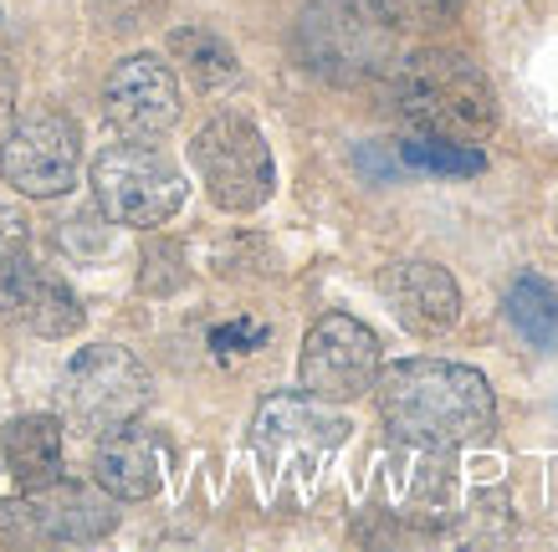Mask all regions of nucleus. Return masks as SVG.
Listing matches in <instances>:
<instances>
[{
    "mask_svg": "<svg viewBox=\"0 0 558 552\" xmlns=\"http://www.w3.org/2000/svg\"><path fill=\"white\" fill-rule=\"evenodd\" d=\"M21 252H26V220L0 205V261H5V256H21Z\"/></svg>",
    "mask_w": 558,
    "mask_h": 552,
    "instance_id": "nucleus-22",
    "label": "nucleus"
},
{
    "mask_svg": "<svg viewBox=\"0 0 558 552\" xmlns=\"http://www.w3.org/2000/svg\"><path fill=\"white\" fill-rule=\"evenodd\" d=\"M11 108H16V72L0 57V118H11Z\"/></svg>",
    "mask_w": 558,
    "mask_h": 552,
    "instance_id": "nucleus-23",
    "label": "nucleus"
},
{
    "mask_svg": "<svg viewBox=\"0 0 558 552\" xmlns=\"http://www.w3.org/2000/svg\"><path fill=\"white\" fill-rule=\"evenodd\" d=\"M400 159L405 169L415 174H482L487 169V154L476 144H457V138H430V134H415L400 144Z\"/></svg>",
    "mask_w": 558,
    "mask_h": 552,
    "instance_id": "nucleus-18",
    "label": "nucleus"
},
{
    "mask_svg": "<svg viewBox=\"0 0 558 552\" xmlns=\"http://www.w3.org/2000/svg\"><path fill=\"white\" fill-rule=\"evenodd\" d=\"M389 102L415 134L476 144L497 123V98L472 57L451 47H425L389 72Z\"/></svg>",
    "mask_w": 558,
    "mask_h": 552,
    "instance_id": "nucleus-2",
    "label": "nucleus"
},
{
    "mask_svg": "<svg viewBox=\"0 0 558 552\" xmlns=\"http://www.w3.org/2000/svg\"><path fill=\"white\" fill-rule=\"evenodd\" d=\"M461 5L466 0H379V11L395 26H446L461 16Z\"/></svg>",
    "mask_w": 558,
    "mask_h": 552,
    "instance_id": "nucleus-19",
    "label": "nucleus"
},
{
    "mask_svg": "<svg viewBox=\"0 0 558 552\" xmlns=\"http://www.w3.org/2000/svg\"><path fill=\"white\" fill-rule=\"evenodd\" d=\"M374 400L389 436L415 445V451H461L492 430L497 400L487 379L472 364H446V358H400L379 364L374 373Z\"/></svg>",
    "mask_w": 558,
    "mask_h": 552,
    "instance_id": "nucleus-1",
    "label": "nucleus"
},
{
    "mask_svg": "<svg viewBox=\"0 0 558 552\" xmlns=\"http://www.w3.org/2000/svg\"><path fill=\"white\" fill-rule=\"evenodd\" d=\"M102 113L123 138H165L180 123V83L174 68L154 51H134L102 83Z\"/></svg>",
    "mask_w": 558,
    "mask_h": 552,
    "instance_id": "nucleus-9",
    "label": "nucleus"
},
{
    "mask_svg": "<svg viewBox=\"0 0 558 552\" xmlns=\"http://www.w3.org/2000/svg\"><path fill=\"white\" fill-rule=\"evenodd\" d=\"M298 62L333 87H359L379 77L395 57V21L379 0H307L292 32Z\"/></svg>",
    "mask_w": 558,
    "mask_h": 552,
    "instance_id": "nucleus-3",
    "label": "nucleus"
},
{
    "mask_svg": "<svg viewBox=\"0 0 558 552\" xmlns=\"http://www.w3.org/2000/svg\"><path fill=\"white\" fill-rule=\"evenodd\" d=\"M93 481L113 496V502H149L159 481H165V451L159 440L123 425L113 436H102L98 455H93Z\"/></svg>",
    "mask_w": 558,
    "mask_h": 552,
    "instance_id": "nucleus-14",
    "label": "nucleus"
},
{
    "mask_svg": "<svg viewBox=\"0 0 558 552\" xmlns=\"http://www.w3.org/2000/svg\"><path fill=\"white\" fill-rule=\"evenodd\" d=\"M508 318L533 348L558 353V292L543 277H518L508 286Z\"/></svg>",
    "mask_w": 558,
    "mask_h": 552,
    "instance_id": "nucleus-17",
    "label": "nucleus"
},
{
    "mask_svg": "<svg viewBox=\"0 0 558 552\" xmlns=\"http://www.w3.org/2000/svg\"><path fill=\"white\" fill-rule=\"evenodd\" d=\"M62 400H68L72 425H83L87 436L102 440L149 409V373L119 343H93L68 364Z\"/></svg>",
    "mask_w": 558,
    "mask_h": 552,
    "instance_id": "nucleus-6",
    "label": "nucleus"
},
{
    "mask_svg": "<svg viewBox=\"0 0 558 552\" xmlns=\"http://www.w3.org/2000/svg\"><path fill=\"white\" fill-rule=\"evenodd\" d=\"M267 343V328L262 322H226V328H216L210 333V348L226 358V353H252Z\"/></svg>",
    "mask_w": 558,
    "mask_h": 552,
    "instance_id": "nucleus-21",
    "label": "nucleus"
},
{
    "mask_svg": "<svg viewBox=\"0 0 558 552\" xmlns=\"http://www.w3.org/2000/svg\"><path fill=\"white\" fill-rule=\"evenodd\" d=\"M190 164L201 174L205 195L231 210V216H246V210H262L277 184V169H271V149L262 128L241 113H216L201 134L190 138Z\"/></svg>",
    "mask_w": 558,
    "mask_h": 552,
    "instance_id": "nucleus-5",
    "label": "nucleus"
},
{
    "mask_svg": "<svg viewBox=\"0 0 558 552\" xmlns=\"http://www.w3.org/2000/svg\"><path fill=\"white\" fill-rule=\"evenodd\" d=\"M93 200L108 225L154 231L185 205V174L174 169L170 154H159L144 138L108 144L93 159Z\"/></svg>",
    "mask_w": 558,
    "mask_h": 552,
    "instance_id": "nucleus-4",
    "label": "nucleus"
},
{
    "mask_svg": "<svg viewBox=\"0 0 558 552\" xmlns=\"http://www.w3.org/2000/svg\"><path fill=\"white\" fill-rule=\"evenodd\" d=\"M0 318L26 322L36 338H72L83 328V302L62 277L32 267L21 252L0 261Z\"/></svg>",
    "mask_w": 558,
    "mask_h": 552,
    "instance_id": "nucleus-10",
    "label": "nucleus"
},
{
    "mask_svg": "<svg viewBox=\"0 0 558 552\" xmlns=\"http://www.w3.org/2000/svg\"><path fill=\"white\" fill-rule=\"evenodd\" d=\"M379 364L385 358H379V338L369 322L349 318V312H328L307 328L298 379H303V394H313V400L343 404L369 394Z\"/></svg>",
    "mask_w": 558,
    "mask_h": 552,
    "instance_id": "nucleus-8",
    "label": "nucleus"
},
{
    "mask_svg": "<svg viewBox=\"0 0 558 552\" xmlns=\"http://www.w3.org/2000/svg\"><path fill=\"white\" fill-rule=\"evenodd\" d=\"M26 502H32V517L41 527V537H51V542H102V537L119 527L113 496L98 481L77 486L57 476V481L26 491Z\"/></svg>",
    "mask_w": 558,
    "mask_h": 552,
    "instance_id": "nucleus-11",
    "label": "nucleus"
},
{
    "mask_svg": "<svg viewBox=\"0 0 558 552\" xmlns=\"http://www.w3.org/2000/svg\"><path fill=\"white\" fill-rule=\"evenodd\" d=\"M170 51L185 62V72L195 77V87H205V93H216V87L241 77L236 51L226 47L210 26H180V32H170Z\"/></svg>",
    "mask_w": 558,
    "mask_h": 552,
    "instance_id": "nucleus-16",
    "label": "nucleus"
},
{
    "mask_svg": "<svg viewBox=\"0 0 558 552\" xmlns=\"http://www.w3.org/2000/svg\"><path fill=\"white\" fill-rule=\"evenodd\" d=\"M385 292L410 333H446L461 318V292L436 261H400L385 271Z\"/></svg>",
    "mask_w": 558,
    "mask_h": 552,
    "instance_id": "nucleus-13",
    "label": "nucleus"
},
{
    "mask_svg": "<svg viewBox=\"0 0 558 552\" xmlns=\"http://www.w3.org/2000/svg\"><path fill=\"white\" fill-rule=\"evenodd\" d=\"M256 445L262 451H333L349 436V419L333 415L328 400H313V394H271L256 409Z\"/></svg>",
    "mask_w": 558,
    "mask_h": 552,
    "instance_id": "nucleus-12",
    "label": "nucleus"
},
{
    "mask_svg": "<svg viewBox=\"0 0 558 552\" xmlns=\"http://www.w3.org/2000/svg\"><path fill=\"white\" fill-rule=\"evenodd\" d=\"M5 470L21 481V491H36L62 476V425L51 415H21L0 430Z\"/></svg>",
    "mask_w": 558,
    "mask_h": 552,
    "instance_id": "nucleus-15",
    "label": "nucleus"
},
{
    "mask_svg": "<svg viewBox=\"0 0 558 552\" xmlns=\"http://www.w3.org/2000/svg\"><path fill=\"white\" fill-rule=\"evenodd\" d=\"M47 542L32 517V502H0V548H32Z\"/></svg>",
    "mask_w": 558,
    "mask_h": 552,
    "instance_id": "nucleus-20",
    "label": "nucleus"
},
{
    "mask_svg": "<svg viewBox=\"0 0 558 552\" xmlns=\"http://www.w3.org/2000/svg\"><path fill=\"white\" fill-rule=\"evenodd\" d=\"M83 164V134L62 108H32L0 134V180L16 195L51 200L77 184Z\"/></svg>",
    "mask_w": 558,
    "mask_h": 552,
    "instance_id": "nucleus-7",
    "label": "nucleus"
}]
</instances>
